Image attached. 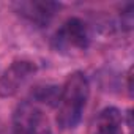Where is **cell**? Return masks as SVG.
<instances>
[{
	"mask_svg": "<svg viewBox=\"0 0 134 134\" xmlns=\"http://www.w3.org/2000/svg\"><path fill=\"white\" fill-rule=\"evenodd\" d=\"M90 98V82L84 71H73L60 85L55 123L62 131L77 128Z\"/></svg>",
	"mask_w": 134,
	"mask_h": 134,
	"instance_id": "1",
	"label": "cell"
},
{
	"mask_svg": "<svg viewBox=\"0 0 134 134\" xmlns=\"http://www.w3.org/2000/svg\"><path fill=\"white\" fill-rule=\"evenodd\" d=\"M92 44V30L88 24L77 18H68L54 33L52 46L63 55H81Z\"/></svg>",
	"mask_w": 134,
	"mask_h": 134,
	"instance_id": "2",
	"label": "cell"
},
{
	"mask_svg": "<svg viewBox=\"0 0 134 134\" xmlns=\"http://www.w3.org/2000/svg\"><path fill=\"white\" fill-rule=\"evenodd\" d=\"M13 134H52L44 110L29 99L18 104L13 112Z\"/></svg>",
	"mask_w": 134,
	"mask_h": 134,
	"instance_id": "3",
	"label": "cell"
},
{
	"mask_svg": "<svg viewBox=\"0 0 134 134\" xmlns=\"http://www.w3.org/2000/svg\"><path fill=\"white\" fill-rule=\"evenodd\" d=\"M38 71V63L30 58H14L0 74V98H13Z\"/></svg>",
	"mask_w": 134,
	"mask_h": 134,
	"instance_id": "4",
	"label": "cell"
},
{
	"mask_svg": "<svg viewBox=\"0 0 134 134\" xmlns=\"http://www.w3.org/2000/svg\"><path fill=\"white\" fill-rule=\"evenodd\" d=\"M14 13L36 29H46L62 10V3L54 0H21L13 5Z\"/></svg>",
	"mask_w": 134,
	"mask_h": 134,
	"instance_id": "5",
	"label": "cell"
},
{
	"mask_svg": "<svg viewBox=\"0 0 134 134\" xmlns=\"http://www.w3.org/2000/svg\"><path fill=\"white\" fill-rule=\"evenodd\" d=\"M123 114L120 109L109 106L99 110L93 121L92 134H123Z\"/></svg>",
	"mask_w": 134,
	"mask_h": 134,
	"instance_id": "6",
	"label": "cell"
},
{
	"mask_svg": "<svg viewBox=\"0 0 134 134\" xmlns=\"http://www.w3.org/2000/svg\"><path fill=\"white\" fill-rule=\"evenodd\" d=\"M58 96H60V85L38 84V85L32 87V90L29 93V101L36 106H47V107L55 109V106L58 103Z\"/></svg>",
	"mask_w": 134,
	"mask_h": 134,
	"instance_id": "7",
	"label": "cell"
},
{
	"mask_svg": "<svg viewBox=\"0 0 134 134\" xmlns=\"http://www.w3.org/2000/svg\"><path fill=\"white\" fill-rule=\"evenodd\" d=\"M132 11H134V5L129 3L120 13V27L125 32H131V29H132V24H134V13Z\"/></svg>",
	"mask_w": 134,
	"mask_h": 134,
	"instance_id": "8",
	"label": "cell"
},
{
	"mask_svg": "<svg viewBox=\"0 0 134 134\" xmlns=\"http://www.w3.org/2000/svg\"><path fill=\"white\" fill-rule=\"evenodd\" d=\"M126 92L129 96H132V68L126 71Z\"/></svg>",
	"mask_w": 134,
	"mask_h": 134,
	"instance_id": "9",
	"label": "cell"
}]
</instances>
